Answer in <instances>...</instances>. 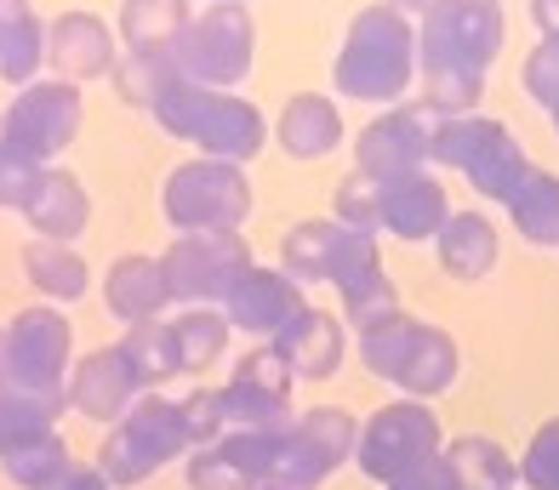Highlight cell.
Returning <instances> with one entry per match:
<instances>
[{"label": "cell", "mask_w": 559, "mask_h": 490, "mask_svg": "<svg viewBox=\"0 0 559 490\" xmlns=\"http://www.w3.org/2000/svg\"><path fill=\"white\" fill-rule=\"evenodd\" d=\"M508 12L502 0H440L428 17H417V74L468 69L486 74L502 51Z\"/></svg>", "instance_id": "obj_5"}, {"label": "cell", "mask_w": 559, "mask_h": 490, "mask_svg": "<svg viewBox=\"0 0 559 490\" xmlns=\"http://www.w3.org/2000/svg\"><path fill=\"white\" fill-rule=\"evenodd\" d=\"M171 302H223L240 279L258 268V256L240 235H177L171 251L160 256Z\"/></svg>", "instance_id": "obj_9"}, {"label": "cell", "mask_w": 559, "mask_h": 490, "mask_svg": "<svg viewBox=\"0 0 559 490\" xmlns=\"http://www.w3.org/2000/svg\"><path fill=\"white\" fill-rule=\"evenodd\" d=\"M46 160H35V154L12 148L7 138H0V212H29L40 183H46Z\"/></svg>", "instance_id": "obj_40"}, {"label": "cell", "mask_w": 559, "mask_h": 490, "mask_svg": "<svg viewBox=\"0 0 559 490\" xmlns=\"http://www.w3.org/2000/svg\"><path fill=\"white\" fill-rule=\"evenodd\" d=\"M29 228H35V240H58V246H69L74 235H86V223H92V200H86V183L74 171H46V183H40V194H35V205L29 212Z\"/></svg>", "instance_id": "obj_24"}, {"label": "cell", "mask_w": 559, "mask_h": 490, "mask_svg": "<svg viewBox=\"0 0 559 490\" xmlns=\"http://www.w3.org/2000/svg\"><path fill=\"white\" fill-rule=\"evenodd\" d=\"M0 126H7V115H0Z\"/></svg>", "instance_id": "obj_54"}, {"label": "cell", "mask_w": 559, "mask_h": 490, "mask_svg": "<svg viewBox=\"0 0 559 490\" xmlns=\"http://www.w3.org/2000/svg\"><path fill=\"white\" fill-rule=\"evenodd\" d=\"M143 394L148 389L138 382V371H132V359L120 354V343L74 359V371H69V410H81L86 422H109L115 428Z\"/></svg>", "instance_id": "obj_13"}, {"label": "cell", "mask_w": 559, "mask_h": 490, "mask_svg": "<svg viewBox=\"0 0 559 490\" xmlns=\"http://www.w3.org/2000/svg\"><path fill=\"white\" fill-rule=\"evenodd\" d=\"M46 63V23L17 7L0 17V81L7 86H35V74Z\"/></svg>", "instance_id": "obj_31"}, {"label": "cell", "mask_w": 559, "mask_h": 490, "mask_svg": "<svg viewBox=\"0 0 559 490\" xmlns=\"http://www.w3.org/2000/svg\"><path fill=\"white\" fill-rule=\"evenodd\" d=\"M81 120H86L81 86H69V81H35V86H23L12 97L0 138H7L12 148H23V154H35V160H58V154L74 143V132H81Z\"/></svg>", "instance_id": "obj_10"}, {"label": "cell", "mask_w": 559, "mask_h": 490, "mask_svg": "<svg viewBox=\"0 0 559 490\" xmlns=\"http://www.w3.org/2000/svg\"><path fill=\"white\" fill-rule=\"evenodd\" d=\"M479 97H486V74H468V69L423 74V109L435 115V120H463V115H479Z\"/></svg>", "instance_id": "obj_38"}, {"label": "cell", "mask_w": 559, "mask_h": 490, "mask_svg": "<svg viewBox=\"0 0 559 490\" xmlns=\"http://www.w3.org/2000/svg\"><path fill=\"white\" fill-rule=\"evenodd\" d=\"M435 251H440V274L445 279H463V286H474V279H486L497 268L502 256V235L497 223L486 212H451L445 228L435 235Z\"/></svg>", "instance_id": "obj_20"}, {"label": "cell", "mask_w": 559, "mask_h": 490, "mask_svg": "<svg viewBox=\"0 0 559 490\" xmlns=\"http://www.w3.org/2000/svg\"><path fill=\"white\" fill-rule=\"evenodd\" d=\"M46 63L58 69V81L81 86V81H104L115 74V29L97 12H63L46 23Z\"/></svg>", "instance_id": "obj_15"}, {"label": "cell", "mask_w": 559, "mask_h": 490, "mask_svg": "<svg viewBox=\"0 0 559 490\" xmlns=\"http://www.w3.org/2000/svg\"><path fill=\"white\" fill-rule=\"evenodd\" d=\"M63 410H69V389L40 394V389H12V382H0V451H12L23 440H40V433H58Z\"/></svg>", "instance_id": "obj_29"}, {"label": "cell", "mask_w": 559, "mask_h": 490, "mask_svg": "<svg viewBox=\"0 0 559 490\" xmlns=\"http://www.w3.org/2000/svg\"><path fill=\"white\" fill-rule=\"evenodd\" d=\"M280 148L292 160H325L337 143H343V115L325 92H297L286 109H280Z\"/></svg>", "instance_id": "obj_22"}, {"label": "cell", "mask_w": 559, "mask_h": 490, "mask_svg": "<svg viewBox=\"0 0 559 490\" xmlns=\"http://www.w3.org/2000/svg\"><path fill=\"white\" fill-rule=\"evenodd\" d=\"M302 286L286 274V268H251L235 291L223 297V320H228V331H246V337H280L297 314H302Z\"/></svg>", "instance_id": "obj_14"}, {"label": "cell", "mask_w": 559, "mask_h": 490, "mask_svg": "<svg viewBox=\"0 0 559 490\" xmlns=\"http://www.w3.org/2000/svg\"><path fill=\"white\" fill-rule=\"evenodd\" d=\"M520 485L531 490H559V417H548L537 433H531V445L520 456Z\"/></svg>", "instance_id": "obj_43"}, {"label": "cell", "mask_w": 559, "mask_h": 490, "mask_svg": "<svg viewBox=\"0 0 559 490\" xmlns=\"http://www.w3.org/2000/svg\"><path fill=\"white\" fill-rule=\"evenodd\" d=\"M531 17H537L543 35H554L559 29V0H531Z\"/></svg>", "instance_id": "obj_48"}, {"label": "cell", "mask_w": 559, "mask_h": 490, "mask_svg": "<svg viewBox=\"0 0 559 490\" xmlns=\"http://www.w3.org/2000/svg\"><path fill=\"white\" fill-rule=\"evenodd\" d=\"M160 120V132L177 138V143H194L206 160H258L263 143H269V120L258 103H246L235 92H217V86H194V81H177L155 97V109H148Z\"/></svg>", "instance_id": "obj_1"}, {"label": "cell", "mask_w": 559, "mask_h": 490, "mask_svg": "<svg viewBox=\"0 0 559 490\" xmlns=\"http://www.w3.org/2000/svg\"><path fill=\"white\" fill-rule=\"evenodd\" d=\"M332 217L354 228V235H377V223H383V183L366 171H348L332 194Z\"/></svg>", "instance_id": "obj_39"}, {"label": "cell", "mask_w": 559, "mask_h": 490, "mask_svg": "<svg viewBox=\"0 0 559 490\" xmlns=\"http://www.w3.org/2000/svg\"><path fill=\"white\" fill-rule=\"evenodd\" d=\"M183 405V428H189V445H217L223 433H228V410H223V389H194L189 399H177Z\"/></svg>", "instance_id": "obj_44"}, {"label": "cell", "mask_w": 559, "mask_h": 490, "mask_svg": "<svg viewBox=\"0 0 559 490\" xmlns=\"http://www.w3.org/2000/svg\"><path fill=\"white\" fill-rule=\"evenodd\" d=\"M292 366L274 348H251L223 389L228 428H292Z\"/></svg>", "instance_id": "obj_12"}, {"label": "cell", "mask_w": 559, "mask_h": 490, "mask_svg": "<svg viewBox=\"0 0 559 490\" xmlns=\"http://www.w3.org/2000/svg\"><path fill=\"white\" fill-rule=\"evenodd\" d=\"M337 468H343V462L292 422V428L274 433V462H269V485L263 490H320Z\"/></svg>", "instance_id": "obj_25"}, {"label": "cell", "mask_w": 559, "mask_h": 490, "mask_svg": "<svg viewBox=\"0 0 559 490\" xmlns=\"http://www.w3.org/2000/svg\"><path fill=\"white\" fill-rule=\"evenodd\" d=\"M115 92H120V103H132V109H155V97L177 81V69L171 63H148V58H132V51H126V58L115 63Z\"/></svg>", "instance_id": "obj_41"}, {"label": "cell", "mask_w": 559, "mask_h": 490, "mask_svg": "<svg viewBox=\"0 0 559 490\" xmlns=\"http://www.w3.org/2000/svg\"><path fill=\"white\" fill-rule=\"evenodd\" d=\"M0 348H7V331H0Z\"/></svg>", "instance_id": "obj_53"}, {"label": "cell", "mask_w": 559, "mask_h": 490, "mask_svg": "<svg viewBox=\"0 0 559 490\" xmlns=\"http://www.w3.org/2000/svg\"><path fill=\"white\" fill-rule=\"evenodd\" d=\"M445 462L463 490H520V462L486 433H456L445 440Z\"/></svg>", "instance_id": "obj_27"}, {"label": "cell", "mask_w": 559, "mask_h": 490, "mask_svg": "<svg viewBox=\"0 0 559 490\" xmlns=\"http://www.w3.org/2000/svg\"><path fill=\"white\" fill-rule=\"evenodd\" d=\"M251 51H258V29H251V12L240 7V0H228V7H206L189 35L177 40V74L194 86H240L251 74Z\"/></svg>", "instance_id": "obj_8"}, {"label": "cell", "mask_w": 559, "mask_h": 490, "mask_svg": "<svg viewBox=\"0 0 559 490\" xmlns=\"http://www.w3.org/2000/svg\"><path fill=\"white\" fill-rule=\"evenodd\" d=\"M508 132L502 120H491V115H463V120H440V132H435V154L428 160L435 166H456V171H474L479 160L491 154V143Z\"/></svg>", "instance_id": "obj_34"}, {"label": "cell", "mask_w": 559, "mask_h": 490, "mask_svg": "<svg viewBox=\"0 0 559 490\" xmlns=\"http://www.w3.org/2000/svg\"><path fill=\"white\" fill-rule=\"evenodd\" d=\"M389 490H456V474H451V462H445V451H440V456H428L423 468H412L405 479H394Z\"/></svg>", "instance_id": "obj_46"}, {"label": "cell", "mask_w": 559, "mask_h": 490, "mask_svg": "<svg viewBox=\"0 0 559 490\" xmlns=\"http://www.w3.org/2000/svg\"><path fill=\"white\" fill-rule=\"evenodd\" d=\"M17 7H29V0H0V17H7V12H17Z\"/></svg>", "instance_id": "obj_50"}, {"label": "cell", "mask_w": 559, "mask_h": 490, "mask_svg": "<svg viewBox=\"0 0 559 490\" xmlns=\"http://www.w3.org/2000/svg\"><path fill=\"white\" fill-rule=\"evenodd\" d=\"M548 120H554V132H559V97L548 103Z\"/></svg>", "instance_id": "obj_51"}, {"label": "cell", "mask_w": 559, "mask_h": 490, "mask_svg": "<svg viewBox=\"0 0 559 490\" xmlns=\"http://www.w3.org/2000/svg\"><path fill=\"white\" fill-rule=\"evenodd\" d=\"M354 240H360V235L343 228L337 217H309V223H297L286 235V246H280V268H286L297 286H302V279H332Z\"/></svg>", "instance_id": "obj_23"}, {"label": "cell", "mask_w": 559, "mask_h": 490, "mask_svg": "<svg viewBox=\"0 0 559 490\" xmlns=\"http://www.w3.org/2000/svg\"><path fill=\"white\" fill-rule=\"evenodd\" d=\"M58 490H115L104 474H97V462H74V468L63 474V485Z\"/></svg>", "instance_id": "obj_47"}, {"label": "cell", "mask_w": 559, "mask_h": 490, "mask_svg": "<svg viewBox=\"0 0 559 490\" xmlns=\"http://www.w3.org/2000/svg\"><path fill=\"white\" fill-rule=\"evenodd\" d=\"M166 302H171V291H166L160 256L126 251V256H115V263H109V274H104V308H109L115 320L148 325V320H160Z\"/></svg>", "instance_id": "obj_19"}, {"label": "cell", "mask_w": 559, "mask_h": 490, "mask_svg": "<svg viewBox=\"0 0 559 490\" xmlns=\"http://www.w3.org/2000/svg\"><path fill=\"white\" fill-rule=\"evenodd\" d=\"M451 217V194L435 171H405V177H389L383 183V223L394 240H435Z\"/></svg>", "instance_id": "obj_17"}, {"label": "cell", "mask_w": 559, "mask_h": 490, "mask_svg": "<svg viewBox=\"0 0 559 490\" xmlns=\"http://www.w3.org/2000/svg\"><path fill=\"white\" fill-rule=\"evenodd\" d=\"M389 7H394V12H405V17L417 23V17H428V12H435L440 0H389Z\"/></svg>", "instance_id": "obj_49"}, {"label": "cell", "mask_w": 559, "mask_h": 490, "mask_svg": "<svg viewBox=\"0 0 559 490\" xmlns=\"http://www.w3.org/2000/svg\"><path fill=\"white\" fill-rule=\"evenodd\" d=\"M189 23H194L189 17V0H126V7H120V40H126L132 58L171 63L177 58V40L189 35Z\"/></svg>", "instance_id": "obj_21"}, {"label": "cell", "mask_w": 559, "mask_h": 490, "mask_svg": "<svg viewBox=\"0 0 559 490\" xmlns=\"http://www.w3.org/2000/svg\"><path fill=\"white\" fill-rule=\"evenodd\" d=\"M332 286H337V297H343V314H348L354 331H366V325H377V320L400 314V291H394V279L383 274L377 235H360V240L348 246V256H343L337 274H332Z\"/></svg>", "instance_id": "obj_16"}, {"label": "cell", "mask_w": 559, "mask_h": 490, "mask_svg": "<svg viewBox=\"0 0 559 490\" xmlns=\"http://www.w3.org/2000/svg\"><path fill=\"white\" fill-rule=\"evenodd\" d=\"M23 274H29V286L40 297H52V302H74V297H86V286H92L86 256L74 246H58V240H29L23 246Z\"/></svg>", "instance_id": "obj_28"}, {"label": "cell", "mask_w": 559, "mask_h": 490, "mask_svg": "<svg viewBox=\"0 0 559 490\" xmlns=\"http://www.w3.org/2000/svg\"><path fill=\"white\" fill-rule=\"evenodd\" d=\"M435 132L440 120L423 109V103H400V109L377 115L360 138H354V171L377 177V183H389V177H405V171H423L428 154H435Z\"/></svg>", "instance_id": "obj_11"}, {"label": "cell", "mask_w": 559, "mask_h": 490, "mask_svg": "<svg viewBox=\"0 0 559 490\" xmlns=\"http://www.w3.org/2000/svg\"><path fill=\"white\" fill-rule=\"evenodd\" d=\"M69 371H74V325H69V314H58L52 302H35V308H23V314H12L7 348H0V382L63 394Z\"/></svg>", "instance_id": "obj_7"}, {"label": "cell", "mask_w": 559, "mask_h": 490, "mask_svg": "<svg viewBox=\"0 0 559 490\" xmlns=\"http://www.w3.org/2000/svg\"><path fill=\"white\" fill-rule=\"evenodd\" d=\"M189 428H183V405L166 394H143L126 417L109 428L104 451H97V474H104L115 490L155 479L166 462L189 456Z\"/></svg>", "instance_id": "obj_3"}, {"label": "cell", "mask_w": 559, "mask_h": 490, "mask_svg": "<svg viewBox=\"0 0 559 490\" xmlns=\"http://www.w3.org/2000/svg\"><path fill=\"white\" fill-rule=\"evenodd\" d=\"M69 468H74V456H69L63 433H40V440H23L12 451H0V474L17 490H58Z\"/></svg>", "instance_id": "obj_30"}, {"label": "cell", "mask_w": 559, "mask_h": 490, "mask_svg": "<svg viewBox=\"0 0 559 490\" xmlns=\"http://www.w3.org/2000/svg\"><path fill=\"white\" fill-rule=\"evenodd\" d=\"M520 81H525V92L537 97L543 109H548V103L559 97V29L537 40V51L525 58V74H520Z\"/></svg>", "instance_id": "obj_45"}, {"label": "cell", "mask_w": 559, "mask_h": 490, "mask_svg": "<svg viewBox=\"0 0 559 490\" xmlns=\"http://www.w3.org/2000/svg\"><path fill=\"white\" fill-rule=\"evenodd\" d=\"M412 74H417V23L405 12H394L389 0H371V7L354 12L343 51L332 63L337 97L394 103V97H405Z\"/></svg>", "instance_id": "obj_2"}, {"label": "cell", "mask_w": 559, "mask_h": 490, "mask_svg": "<svg viewBox=\"0 0 559 490\" xmlns=\"http://www.w3.org/2000/svg\"><path fill=\"white\" fill-rule=\"evenodd\" d=\"M508 217H514L520 240H531V246H559V177L537 166V171L520 183V194L508 200Z\"/></svg>", "instance_id": "obj_32"}, {"label": "cell", "mask_w": 559, "mask_h": 490, "mask_svg": "<svg viewBox=\"0 0 559 490\" xmlns=\"http://www.w3.org/2000/svg\"><path fill=\"white\" fill-rule=\"evenodd\" d=\"M212 7H228V0H212ZM240 7H246V0H240Z\"/></svg>", "instance_id": "obj_52"}, {"label": "cell", "mask_w": 559, "mask_h": 490, "mask_svg": "<svg viewBox=\"0 0 559 490\" xmlns=\"http://www.w3.org/2000/svg\"><path fill=\"white\" fill-rule=\"evenodd\" d=\"M445 451V428L435 417V405L423 399H394L383 410H371L360 422V440H354V462H360V474L371 485H394L405 479L412 468H423L428 456Z\"/></svg>", "instance_id": "obj_6"}, {"label": "cell", "mask_w": 559, "mask_h": 490, "mask_svg": "<svg viewBox=\"0 0 559 490\" xmlns=\"http://www.w3.org/2000/svg\"><path fill=\"white\" fill-rule=\"evenodd\" d=\"M456 371H463V354H456V343H451V331H440V325H423L417 331V348H412V359H405V371L394 377V389L405 394V399H435V394H445L451 382H456Z\"/></svg>", "instance_id": "obj_26"}, {"label": "cell", "mask_w": 559, "mask_h": 490, "mask_svg": "<svg viewBox=\"0 0 559 490\" xmlns=\"http://www.w3.org/2000/svg\"><path fill=\"white\" fill-rule=\"evenodd\" d=\"M417 331H423V320H412L405 308H400V314H389V320H377V325H366L360 331V366L371 377L394 382L405 371V359H412V348H417Z\"/></svg>", "instance_id": "obj_35"}, {"label": "cell", "mask_w": 559, "mask_h": 490, "mask_svg": "<svg viewBox=\"0 0 559 490\" xmlns=\"http://www.w3.org/2000/svg\"><path fill=\"white\" fill-rule=\"evenodd\" d=\"M120 354L132 359V371H138V382H143V389H160V382H171L177 371H183V354H177V331H171L166 320L126 325Z\"/></svg>", "instance_id": "obj_33"}, {"label": "cell", "mask_w": 559, "mask_h": 490, "mask_svg": "<svg viewBox=\"0 0 559 490\" xmlns=\"http://www.w3.org/2000/svg\"><path fill=\"white\" fill-rule=\"evenodd\" d=\"M177 331V354H183V371L200 377V371H212L223 348H228V320H223V308H183V314L171 320Z\"/></svg>", "instance_id": "obj_36"}, {"label": "cell", "mask_w": 559, "mask_h": 490, "mask_svg": "<svg viewBox=\"0 0 559 490\" xmlns=\"http://www.w3.org/2000/svg\"><path fill=\"white\" fill-rule=\"evenodd\" d=\"M160 205L177 235H240V223L251 217V177L235 160L194 154L166 177Z\"/></svg>", "instance_id": "obj_4"}, {"label": "cell", "mask_w": 559, "mask_h": 490, "mask_svg": "<svg viewBox=\"0 0 559 490\" xmlns=\"http://www.w3.org/2000/svg\"><path fill=\"white\" fill-rule=\"evenodd\" d=\"M280 359L292 366V377L302 382H332L343 371V320L325 314V308H302V314L269 343Z\"/></svg>", "instance_id": "obj_18"}, {"label": "cell", "mask_w": 559, "mask_h": 490, "mask_svg": "<svg viewBox=\"0 0 559 490\" xmlns=\"http://www.w3.org/2000/svg\"><path fill=\"white\" fill-rule=\"evenodd\" d=\"M183 485H189V490H258V485L235 468V462L223 456V445L189 451V456H183Z\"/></svg>", "instance_id": "obj_42"}, {"label": "cell", "mask_w": 559, "mask_h": 490, "mask_svg": "<svg viewBox=\"0 0 559 490\" xmlns=\"http://www.w3.org/2000/svg\"><path fill=\"white\" fill-rule=\"evenodd\" d=\"M531 171H537V166H531V154L520 148V138H514V132H502V138L491 143L486 160H479V166L468 171V183H474V194H479V200L508 205V200L520 194V183H525Z\"/></svg>", "instance_id": "obj_37"}]
</instances>
